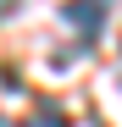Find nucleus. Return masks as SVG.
Wrapping results in <instances>:
<instances>
[{
	"instance_id": "nucleus-1",
	"label": "nucleus",
	"mask_w": 122,
	"mask_h": 127,
	"mask_svg": "<svg viewBox=\"0 0 122 127\" xmlns=\"http://www.w3.org/2000/svg\"><path fill=\"white\" fill-rule=\"evenodd\" d=\"M61 22H72L83 44H94L100 28H106V0H67L61 6Z\"/></svg>"
},
{
	"instance_id": "nucleus-2",
	"label": "nucleus",
	"mask_w": 122,
	"mask_h": 127,
	"mask_svg": "<svg viewBox=\"0 0 122 127\" xmlns=\"http://www.w3.org/2000/svg\"><path fill=\"white\" fill-rule=\"evenodd\" d=\"M11 6H17V0H0V17H6V11H11Z\"/></svg>"
},
{
	"instance_id": "nucleus-3",
	"label": "nucleus",
	"mask_w": 122,
	"mask_h": 127,
	"mask_svg": "<svg viewBox=\"0 0 122 127\" xmlns=\"http://www.w3.org/2000/svg\"><path fill=\"white\" fill-rule=\"evenodd\" d=\"M0 127H17V122H6V116H0Z\"/></svg>"
}]
</instances>
